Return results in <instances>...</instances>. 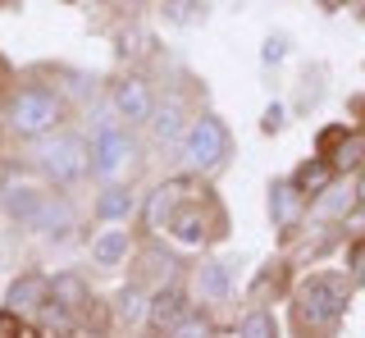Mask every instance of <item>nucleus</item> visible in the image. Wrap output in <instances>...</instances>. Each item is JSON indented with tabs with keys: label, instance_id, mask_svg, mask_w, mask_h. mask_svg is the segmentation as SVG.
<instances>
[{
	"label": "nucleus",
	"instance_id": "ddd939ff",
	"mask_svg": "<svg viewBox=\"0 0 365 338\" xmlns=\"http://www.w3.org/2000/svg\"><path fill=\"white\" fill-rule=\"evenodd\" d=\"M123 252H128V238H123L119 229L101 233V238H96V247H91V256H96L101 265H119V261H123Z\"/></svg>",
	"mask_w": 365,
	"mask_h": 338
},
{
	"label": "nucleus",
	"instance_id": "9d476101",
	"mask_svg": "<svg viewBox=\"0 0 365 338\" xmlns=\"http://www.w3.org/2000/svg\"><path fill=\"white\" fill-rule=\"evenodd\" d=\"M182 197H187V188H182V183L155 188V193H151V206H146L151 224H169V220H174V201H182Z\"/></svg>",
	"mask_w": 365,
	"mask_h": 338
},
{
	"label": "nucleus",
	"instance_id": "20e7f679",
	"mask_svg": "<svg viewBox=\"0 0 365 338\" xmlns=\"http://www.w3.org/2000/svg\"><path fill=\"white\" fill-rule=\"evenodd\" d=\"M123 165H128V138L114 133V128H101L96 142H91V169H96L101 178H110V174H119Z\"/></svg>",
	"mask_w": 365,
	"mask_h": 338
},
{
	"label": "nucleus",
	"instance_id": "412c9836",
	"mask_svg": "<svg viewBox=\"0 0 365 338\" xmlns=\"http://www.w3.org/2000/svg\"><path fill=\"white\" fill-rule=\"evenodd\" d=\"M356 270H361V279H365V247L356 252Z\"/></svg>",
	"mask_w": 365,
	"mask_h": 338
},
{
	"label": "nucleus",
	"instance_id": "423d86ee",
	"mask_svg": "<svg viewBox=\"0 0 365 338\" xmlns=\"http://www.w3.org/2000/svg\"><path fill=\"white\" fill-rule=\"evenodd\" d=\"M114 106H119V115L133 119V123L151 119V92H146V83H137V78H123V83L114 87Z\"/></svg>",
	"mask_w": 365,
	"mask_h": 338
},
{
	"label": "nucleus",
	"instance_id": "1a4fd4ad",
	"mask_svg": "<svg viewBox=\"0 0 365 338\" xmlns=\"http://www.w3.org/2000/svg\"><path fill=\"white\" fill-rule=\"evenodd\" d=\"M151 315H155V329H178L182 324V292L178 288H169V292H160V297L151 302Z\"/></svg>",
	"mask_w": 365,
	"mask_h": 338
},
{
	"label": "nucleus",
	"instance_id": "f3484780",
	"mask_svg": "<svg viewBox=\"0 0 365 338\" xmlns=\"http://www.w3.org/2000/svg\"><path fill=\"white\" fill-rule=\"evenodd\" d=\"M361 151H365V142H361V138L342 142V146H338V155H334V169H351V160H356Z\"/></svg>",
	"mask_w": 365,
	"mask_h": 338
},
{
	"label": "nucleus",
	"instance_id": "a211bd4d",
	"mask_svg": "<svg viewBox=\"0 0 365 338\" xmlns=\"http://www.w3.org/2000/svg\"><path fill=\"white\" fill-rule=\"evenodd\" d=\"M237 334H242V338H251V334L269 338V334H274V324L265 320V315H256V320H242V324H237Z\"/></svg>",
	"mask_w": 365,
	"mask_h": 338
},
{
	"label": "nucleus",
	"instance_id": "f8f14e48",
	"mask_svg": "<svg viewBox=\"0 0 365 338\" xmlns=\"http://www.w3.org/2000/svg\"><path fill=\"white\" fill-rule=\"evenodd\" d=\"M169 224H174V233H178V238L187 242V247H197V242H205V233H210V224H205V215H201V206H192V210H178V215L169 220Z\"/></svg>",
	"mask_w": 365,
	"mask_h": 338
},
{
	"label": "nucleus",
	"instance_id": "f03ea898",
	"mask_svg": "<svg viewBox=\"0 0 365 338\" xmlns=\"http://www.w3.org/2000/svg\"><path fill=\"white\" fill-rule=\"evenodd\" d=\"M37 160L55 183H78V178L91 169V151L73 138V133H55V138L37 142Z\"/></svg>",
	"mask_w": 365,
	"mask_h": 338
},
{
	"label": "nucleus",
	"instance_id": "0eeeda50",
	"mask_svg": "<svg viewBox=\"0 0 365 338\" xmlns=\"http://www.w3.org/2000/svg\"><path fill=\"white\" fill-rule=\"evenodd\" d=\"M51 307V288L41 284L37 275H23L14 288H9V311H28V315H37Z\"/></svg>",
	"mask_w": 365,
	"mask_h": 338
},
{
	"label": "nucleus",
	"instance_id": "2eb2a0df",
	"mask_svg": "<svg viewBox=\"0 0 365 338\" xmlns=\"http://www.w3.org/2000/svg\"><path fill=\"white\" fill-rule=\"evenodd\" d=\"M228 292V275H224V265H205L201 270V297L205 302H215V297H224Z\"/></svg>",
	"mask_w": 365,
	"mask_h": 338
},
{
	"label": "nucleus",
	"instance_id": "4468645a",
	"mask_svg": "<svg viewBox=\"0 0 365 338\" xmlns=\"http://www.w3.org/2000/svg\"><path fill=\"white\" fill-rule=\"evenodd\" d=\"M128 210H133V197L123 193V188H110V193L96 201V215H101V220H123Z\"/></svg>",
	"mask_w": 365,
	"mask_h": 338
},
{
	"label": "nucleus",
	"instance_id": "dca6fc26",
	"mask_svg": "<svg viewBox=\"0 0 365 338\" xmlns=\"http://www.w3.org/2000/svg\"><path fill=\"white\" fill-rule=\"evenodd\" d=\"M347 201H351V188L338 183L334 193H324V206H319V210H324V215H347Z\"/></svg>",
	"mask_w": 365,
	"mask_h": 338
},
{
	"label": "nucleus",
	"instance_id": "6ab92c4d",
	"mask_svg": "<svg viewBox=\"0 0 365 338\" xmlns=\"http://www.w3.org/2000/svg\"><path fill=\"white\" fill-rule=\"evenodd\" d=\"M329 178V169L324 165H306V174H302V188H319Z\"/></svg>",
	"mask_w": 365,
	"mask_h": 338
},
{
	"label": "nucleus",
	"instance_id": "7ed1b4c3",
	"mask_svg": "<svg viewBox=\"0 0 365 338\" xmlns=\"http://www.w3.org/2000/svg\"><path fill=\"white\" fill-rule=\"evenodd\" d=\"M60 115H64L60 96L41 92V87H32V92H19L14 106H9V123H14L23 138H41V133H51L55 123H60Z\"/></svg>",
	"mask_w": 365,
	"mask_h": 338
},
{
	"label": "nucleus",
	"instance_id": "4be33fe9",
	"mask_svg": "<svg viewBox=\"0 0 365 338\" xmlns=\"http://www.w3.org/2000/svg\"><path fill=\"white\" fill-rule=\"evenodd\" d=\"M356 197H361V206H365V178H361V183H356Z\"/></svg>",
	"mask_w": 365,
	"mask_h": 338
},
{
	"label": "nucleus",
	"instance_id": "9b49d317",
	"mask_svg": "<svg viewBox=\"0 0 365 338\" xmlns=\"http://www.w3.org/2000/svg\"><path fill=\"white\" fill-rule=\"evenodd\" d=\"M5 206H9V215H14V220H41L46 201L37 197V188H9Z\"/></svg>",
	"mask_w": 365,
	"mask_h": 338
},
{
	"label": "nucleus",
	"instance_id": "6e6552de",
	"mask_svg": "<svg viewBox=\"0 0 365 338\" xmlns=\"http://www.w3.org/2000/svg\"><path fill=\"white\" fill-rule=\"evenodd\" d=\"M83 284H78V275H60L51 279V307H46V315H60V311H78L83 307Z\"/></svg>",
	"mask_w": 365,
	"mask_h": 338
},
{
	"label": "nucleus",
	"instance_id": "f257e3e1",
	"mask_svg": "<svg viewBox=\"0 0 365 338\" xmlns=\"http://www.w3.org/2000/svg\"><path fill=\"white\" fill-rule=\"evenodd\" d=\"M347 279L342 275H311L297 292V315H302L311 329H329V324H338V315L347 311Z\"/></svg>",
	"mask_w": 365,
	"mask_h": 338
},
{
	"label": "nucleus",
	"instance_id": "39448f33",
	"mask_svg": "<svg viewBox=\"0 0 365 338\" xmlns=\"http://www.w3.org/2000/svg\"><path fill=\"white\" fill-rule=\"evenodd\" d=\"M224 146H228V138H224V123L220 119H201L197 128L187 133V155L197 165H220Z\"/></svg>",
	"mask_w": 365,
	"mask_h": 338
},
{
	"label": "nucleus",
	"instance_id": "aec40b11",
	"mask_svg": "<svg viewBox=\"0 0 365 338\" xmlns=\"http://www.w3.org/2000/svg\"><path fill=\"white\" fill-rule=\"evenodd\" d=\"M0 334H28V329H19L14 320H0Z\"/></svg>",
	"mask_w": 365,
	"mask_h": 338
}]
</instances>
